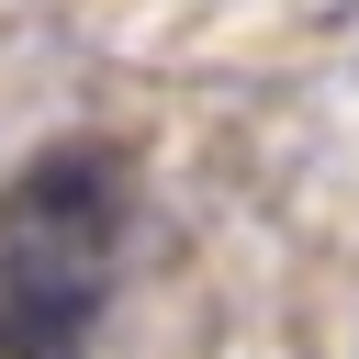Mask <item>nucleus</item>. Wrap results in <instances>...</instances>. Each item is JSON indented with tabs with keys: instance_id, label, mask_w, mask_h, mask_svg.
Here are the masks:
<instances>
[{
	"instance_id": "1",
	"label": "nucleus",
	"mask_w": 359,
	"mask_h": 359,
	"mask_svg": "<svg viewBox=\"0 0 359 359\" xmlns=\"http://www.w3.org/2000/svg\"><path fill=\"white\" fill-rule=\"evenodd\" d=\"M123 247V157L45 146L0 191V359H79Z\"/></svg>"
}]
</instances>
